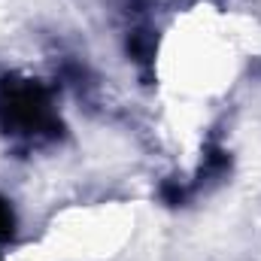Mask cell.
Listing matches in <instances>:
<instances>
[{
    "label": "cell",
    "instance_id": "1",
    "mask_svg": "<svg viewBox=\"0 0 261 261\" xmlns=\"http://www.w3.org/2000/svg\"><path fill=\"white\" fill-rule=\"evenodd\" d=\"M0 130L15 143L43 146L58 140L61 116L46 82L9 73L0 79Z\"/></svg>",
    "mask_w": 261,
    "mask_h": 261
},
{
    "label": "cell",
    "instance_id": "2",
    "mask_svg": "<svg viewBox=\"0 0 261 261\" xmlns=\"http://www.w3.org/2000/svg\"><path fill=\"white\" fill-rule=\"evenodd\" d=\"M12 234H15V213H12L9 200H3V197H0V246H3V243H9V240H12Z\"/></svg>",
    "mask_w": 261,
    "mask_h": 261
}]
</instances>
